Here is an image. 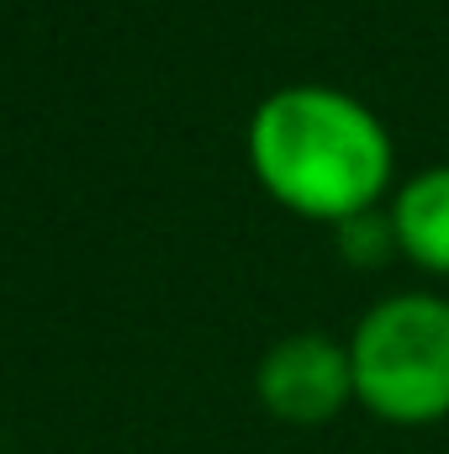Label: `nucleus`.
I'll use <instances>...</instances> for the list:
<instances>
[{"label":"nucleus","mask_w":449,"mask_h":454,"mask_svg":"<svg viewBox=\"0 0 449 454\" xmlns=\"http://www.w3.org/2000/svg\"><path fill=\"white\" fill-rule=\"evenodd\" d=\"M386 232H391V248L407 264L449 280V159L418 169L413 180H402L391 191Z\"/></svg>","instance_id":"nucleus-4"},{"label":"nucleus","mask_w":449,"mask_h":454,"mask_svg":"<svg viewBox=\"0 0 449 454\" xmlns=\"http://www.w3.org/2000/svg\"><path fill=\"white\" fill-rule=\"evenodd\" d=\"M354 407L391 428H434L449 418V296H381L349 333Z\"/></svg>","instance_id":"nucleus-2"},{"label":"nucleus","mask_w":449,"mask_h":454,"mask_svg":"<svg viewBox=\"0 0 449 454\" xmlns=\"http://www.w3.org/2000/svg\"><path fill=\"white\" fill-rule=\"evenodd\" d=\"M248 169L291 217L349 227L386 201L397 143L381 116L338 85H280L248 116Z\"/></svg>","instance_id":"nucleus-1"},{"label":"nucleus","mask_w":449,"mask_h":454,"mask_svg":"<svg viewBox=\"0 0 449 454\" xmlns=\"http://www.w3.org/2000/svg\"><path fill=\"white\" fill-rule=\"evenodd\" d=\"M254 396L259 407L286 423V428H323L343 407H354V364H349V339L334 333H286L264 348L254 370Z\"/></svg>","instance_id":"nucleus-3"}]
</instances>
